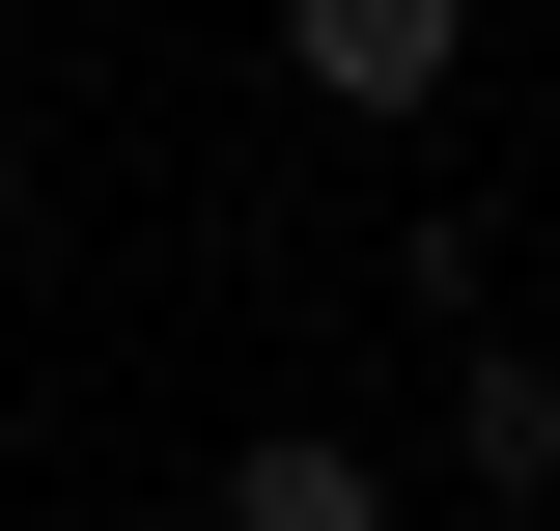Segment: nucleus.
<instances>
[{"label": "nucleus", "mask_w": 560, "mask_h": 531, "mask_svg": "<svg viewBox=\"0 0 560 531\" xmlns=\"http://www.w3.org/2000/svg\"><path fill=\"white\" fill-rule=\"evenodd\" d=\"M224 531H393V475L337 420H280V448H224Z\"/></svg>", "instance_id": "2"}, {"label": "nucleus", "mask_w": 560, "mask_h": 531, "mask_svg": "<svg viewBox=\"0 0 560 531\" xmlns=\"http://www.w3.org/2000/svg\"><path fill=\"white\" fill-rule=\"evenodd\" d=\"M0 168H28V140H0Z\"/></svg>", "instance_id": "3"}, {"label": "nucleus", "mask_w": 560, "mask_h": 531, "mask_svg": "<svg viewBox=\"0 0 560 531\" xmlns=\"http://www.w3.org/2000/svg\"><path fill=\"white\" fill-rule=\"evenodd\" d=\"M280 57L337 84V113H420V84L477 57V0H280Z\"/></svg>", "instance_id": "1"}]
</instances>
